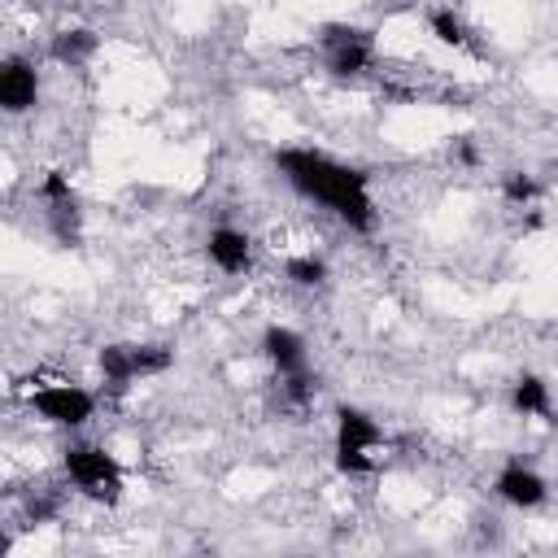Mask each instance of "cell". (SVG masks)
Listing matches in <instances>:
<instances>
[{
    "mask_svg": "<svg viewBox=\"0 0 558 558\" xmlns=\"http://www.w3.org/2000/svg\"><path fill=\"white\" fill-rule=\"evenodd\" d=\"M275 166L305 201H318L323 209H331L353 231H371L375 227L371 183H366V174L357 166H344V161H336L327 153H314V148H279Z\"/></svg>",
    "mask_w": 558,
    "mask_h": 558,
    "instance_id": "cell-1",
    "label": "cell"
},
{
    "mask_svg": "<svg viewBox=\"0 0 558 558\" xmlns=\"http://www.w3.org/2000/svg\"><path fill=\"white\" fill-rule=\"evenodd\" d=\"M65 475H70V484L87 497V501H96V506H118L122 501V488H126V480H122V466H118V458L113 453H105L100 445H70L65 449Z\"/></svg>",
    "mask_w": 558,
    "mask_h": 558,
    "instance_id": "cell-2",
    "label": "cell"
},
{
    "mask_svg": "<svg viewBox=\"0 0 558 558\" xmlns=\"http://www.w3.org/2000/svg\"><path fill=\"white\" fill-rule=\"evenodd\" d=\"M379 445H384V427L366 410L357 405L336 410V471L340 475H371Z\"/></svg>",
    "mask_w": 558,
    "mask_h": 558,
    "instance_id": "cell-3",
    "label": "cell"
},
{
    "mask_svg": "<svg viewBox=\"0 0 558 558\" xmlns=\"http://www.w3.org/2000/svg\"><path fill=\"white\" fill-rule=\"evenodd\" d=\"M26 405L52 423V427H83L96 410V397L83 388V384H70V379H52V384H35L26 392Z\"/></svg>",
    "mask_w": 558,
    "mask_h": 558,
    "instance_id": "cell-4",
    "label": "cell"
},
{
    "mask_svg": "<svg viewBox=\"0 0 558 558\" xmlns=\"http://www.w3.org/2000/svg\"><path fill=\"white\" fill-rule=\"evenodd\" d=\"M323 48H327V70H331L336 78L362 74V70L371 65V57H375L371 35H366V31H353V26H331V31L323 35Z\"/></svg>",
    "mask_w": 558,
    "mask_h": 558,
    "instance_id": "cell-5",
    "label": "cell"
},
{
    "mask_svg": "<svg viewBox=\"0 0 558 558\" xmlns=\"http://www.w3.org/2000/svg\"><path fill=\"white\" fill-rule=\"evenodd\" d=\"M35 100H39L35 65L22 61V57H9L0 65V105H4V113H26V109H35Z\"/></svg>",
    "mask_w": 558,
    "mask_h": 558,
    "instance_id": "cell-6",
    "label": "cell"
},
{
    "mask_svg": "<svg viewBox=\"0 0 558 558\" xmlns=\"http://www.w3.org/2000/svg\"><path fill=\"white\" fill-rule=\"evenodd\" d=\"M493 488H497L501 501H510V506H519V510H536V506L549 497V484H545L527 462H506Z\"/></svg>",
    "mask_w": 558,
    "mask_h": 558,
    "instance_id": "cell-7",
    "label": "cell"
},
{
    "mask_svg": "<svg viewBox=\"0 0 558 558\" xmlns=\"http://www.w3.org/2000/svg\"><path fill=\"white\" fill-rule=\"evenodd\" d=\"M205 253L222 275H244L253 266V240L240 227H214L205 240Z\"/></svg>",
    "mask_w": 558,
    "mask_h": 558,
    "instance_id": "cell-8",
    "label": "cell"
},
{
    "mask_svg": "<svg viewBox=\"0 0 558 558\" xmlns=\"http://www.w3.org/2000/svg\"><path fill=\"white\" fill-rule=\"evenodd\" d=\"M262 353L270 357V366L279 371V379H283V375H296V371H310V366H305V340H301L292 327H266Z\"/></svg>",
    "mask_w": 558,
    "mask_h": 558,
    "instance_id": "cell-9",
    "label": "cell"
},
{
    "mask_svg": "<svg viewBox=\"0 0 558 558\" xmlns=\"http://www.w3.org/2000/svg\"><path fill=\"white\" fill-rule=\"evenodd\" d=\"M96 48H100L96 31H87V26H70V31H57V35H52L48 57H52V61H61V65H70V70H78Z\"/></svg>",
    "mask_w": 558,
    "mask_h": 558,
    "instance_id": "cell-10",
    "label": "cell"
},
{
    "mask_svg": "<svg viewBox=\"0 0 558 558\" xmlns=\"http://www.w3.org/2000/svg\"><path fill=\"white\" fill-rule=\"evenodd\" d=\"M510 405H514V414H523V418H549V414H554L549 384H545L541 375H519L514 388H510Z\"/></svg>",
    "mask_w": 558,
    "mask_h": 558,
    "instance_id": "cell-11",
    "label": "cell"
},
{
    "mask_svg": "<svg viewBox=\"0 0 558 558\" xmlns=\"http://www.w3.org/2000/svg\"><path fill=\"white\" fill-rule=\"evenodd\" d=\"M427 26H432L436 44H445V48H466V44H471L466 22H462L453 9H432V13H427Z\"/></svg>",
    "mask_w": 558,
    "mask_h": 558,
    "instance_id": "cell-12",
    "label": "cell"
},
{
    "mask_svg": "<svg viewBox=\"0 0 558 558\" xmlns=\"http://www.w3.org/2000/svg\"><path fill=\"white\" fill-rule=\"evenodd\" d=\"M283 275H288L296 288H318V283L327 279V266H323V257L301 253V257H288V262H283Z\"/></svg>",
    "mask_w": 558,
    "mask_h": 558,
    "instance_id": "cell-13",
    "label": "cell"
},
{
    "mask_svg": "<svg viewBox=\"0 0 558 558\" xmlns=\"http://www.w3.org/2000/svg\"><path fill=\"white\" fill-rule=\"evenodd\" d=\"M501 196H506L510 205H532V201L541 196V183H536L532 174H506V179H501Z\"/></svg>",
    "mask_w": 558,
    "mask_h": 558,
    "instance_id": "cell-14",
    "label": "cell"
}]
</instances>
